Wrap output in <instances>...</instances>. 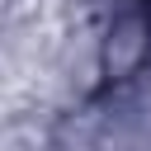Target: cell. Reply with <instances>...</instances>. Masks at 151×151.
Masks as SVG:
<instances>
[{"instance_id":"6da1fadb","label":"cell","mask_w":151,"mask_h":151,"mask_svg":"<svg viewBox=\"0 0 151 151\" xmlns=\"http://www.w3.org/2000/svg\"><path fill=\"white\" fill-rule=\"evenodd\" d=\"M146 28H151V0H146Z\"/></svg>"}]
</instances>
